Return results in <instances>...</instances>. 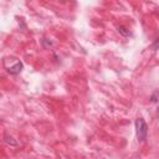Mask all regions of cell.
Wrapping results in <instances>:
<instances>
[{"mask_svg":"<svg viewBox=\"0 0 159 159\" xmlns=\"http://www.w3.org/2000/svg\"><path fill=\"white\" fill-rule=\"evenodd\" d=\"M22 68H24V65H22V62H20V61H15L11 66L6 67V70H7V72H9L10 75H19V73L22 71Z\"/></svg>","mask_w":159,"mask_h":159,"instance_id":"7a4b0ae2","label":"cell"},{"mask_svg":"<svg viewBox=\"0 0 159 159\" xmlns=\"http://www.w3.org/2000/svg\"><path fill=\"white\" fill-rule=\"evenodd\" d=\"M118 31H119L122 35H124V36H129V35H130V32L127 31V29H125L124 26H119V27H118Z\"/></svg>","mask_w":159,"mask_h":159,"instance_id":"3957f363","label":"cell"},{"mask_svg":"<svg viewBox=\"0 0 159 159\" xmlns=\"http://www.w3.org/2000/svg\"><path fill=\"white\" fill-rule=\"evenodd\" d=\"M152 48L153 50H159V37L153 42V45H152Z\"/></svg>","mask_w":159,"mask_h":159,"instance_id":"277c9868","label":"cell"},{"mask_svg":"<svg viewBox=\"0 0 159 159\" xmlns=\"http://www.w3.org/2000/svg\"><path fill=\"white\" fill-rule=\"evenodd\" d=\"M134 124H135V133H137L138 140L144 142L148 137V124L143 118H137Z\"/></svg>","mask_w":159,"mask_h":159,"instance_id":"6da1fadb","label":"cell"}]
</instances>
